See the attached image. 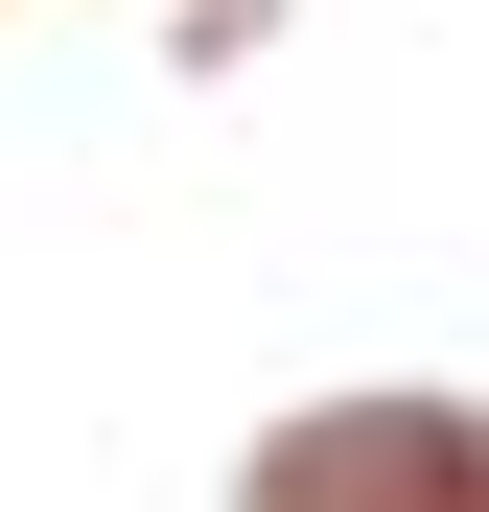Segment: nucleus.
Listing matches in <instances>:
<instances>
[{
  "label": "nucleus",
  "mask_w": 489,
  "mask_h": 512,
  "mask_svg": "<svg viewBox=\"0 0 489 512\" xmlns=\"http://www.w3.org/2000/svg\"><path fill=\"white\" fill-rule=\"evenodd\" d=\"M466 419H326L303 466H257V512H466Z\"/></svg>",
  "instance_id": "obj_1"
}]
</instances>
